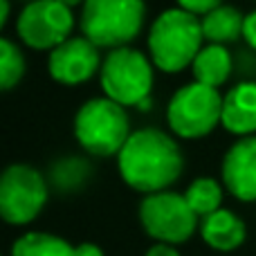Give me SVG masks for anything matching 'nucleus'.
Instances as JSON below:
<instances>
[{
    "label": "nucleus",
    "mask_w": 256,
    "mask_h": 256,
    "mask_svg": "<svg viewBox=\"0 0 256 256\" xmlns=\"http://www.w3.org/2000/svg\"><path fill=\"white\" fill-rule=\"evenodd\" d=\"M12 256H76L66 238L45 232H30L14 240Z\"/></svg>",
    "instance_id": "nucleus-16"
},
{
    "label": "nucleus",
    "mask_w": 256,
    "mask_h": 256,
    "mask_svg": "<svg viewBox=\"0 0 256 256\" xmlns=\"http://www.w3.org/2000/svg\"><path fill=\"white\" fill-rule=\"evenodd\" d=\"M74 254L76 256H104L102 248H99V245H94V243H81V245H76Z\"/></svg>",
    "instance_id": "nucleus-23"
},
{
    "label": "nucleus",
    "mask_w": 256,
    "mask_h": 256,
    "mask_svg": "<svg viewBox=\"0 0 256 256\" xmlns=\"http://www.w3.org/2000/svg\"><path fill=\"white\" fill-rule=\"evenodd\" d=\"M150 104H153V102H150V97H148V99H144V102H142L137 108H140V110H144V112H148L150 110Z\"/></svg>",
    "instance_id": "nucleus-26"
},
{
    "label": "nucleus",
    "mask_w": 256,
    "mask_h": 256,
    "mask_svg": "<svg viewBox=\"0 0 256 256\" xmlns=\"http://www.w3.org/2000/svg\"><path fill=\"white\" fill-rule=\"evenodd\" d=\"M50 182L30 164H9L0 176V216L9 225H27L43 212Z\"/></svg>",
    "instance_id": "nucleus-7"
},
{
    "label": "nucleus",
    "mask_w": 256,
    "mask_h": 256,
    "mask_svg": "<svg viewBox=\"0 0 256 256\" xmlns=\"http://www.w3.org/2000/svg\"><path fill=\"white\" fill-rule=\"evenodd\" d=\"M202 22L198 16L180 7L164 9L148 30V58L158 70L178 74L191 68L200 50L204 48Z\"/></svg>",
    "instance_id": "nucleus-2"
},
{
    "label": "nucleus",
    "mask_w": 256,
    "mask_h": 256,
    "mask_svg": "<svg viewBox=\"0 0 256 256\" xmlns=\"http://www.w3.org/2000/svg\"><path fill=\"white\" fill-rule=\"evenodd\" d=\"M140 222L153 240L164 245H180L194 236L198 216L189 207L184 194L160 191L142 198Z\"/></svg>",
    "instance_id": "nucleus-8"
},
{
    "label": "nucleus",
    "mask_w": 256,
    "mask_h": 256,
    "mask_svg": "<svg viewBox=\"0 0 256 256\" xmlns=\"http://www.w3.org/2000/svg\"><path fill=\"white\" fill-rule=\"evenodd\" d=\"M232 66H234V61H232V54L225 45L207 43L196 56V61L191 63L194 81L218 90V86L227 84V79L232 76Z\"/></svg>",
    "instance_id": "nucleus-14"
},
{
    "label": "nucleus",
    "mask_w": 256,
    "mask_h": 256,
    "mask_svg": "<svg viewBox=\"0 0 256 256\" xmlns=\"http://www.w3.org/2000/svg\"><path fill=\"white\" fill-rule=\"evenodd\" d=\"M146 18L144 0H86L79 25L99 50H120L140 36Z\"/></svg>",
    "instance_id": "nucleus-3"
},
{
    "label": "nucleus",
    "mask_w": 256,
    "mask_h": 256,
    "mask_svg": "<svg viewBox=\"0 0 256 256\" xmlns=\"http://www.w3.org/2000/svg\"><path fill=\"white\" fill-rule=\"evenodd\" d=\"M153 61L135 48L110 50L99 70L104 97L124 108L140 106L153 90Z\"/></svg>",
    "instance_id": "nucleus-5"
},
{
    "label": "nucleus",
    "mask_w": 256,
    "mask_h": 256,
    "mask_svg": "<svg viewBox=\"0 0 256 256\" xmlns=\"http://www.w3.org/2000/svg\"><path fill=\"white\" fill-rule=\"evenodd\" d=\"M92 173V166L88 164V160L79 158V155H68V158H61L58 162L52 164L50 168L48 182L50 186H54L56 191H76L88 176Z\"/></svg>",
    "instance_id": "nucleus-17"
},
{
    "label": "nucleus",
    "mask_w": 256,
    "mask_h": 256,
    "mask_svg": "<svg viewBox=\"0 0 256 256\" xmlns=\"http://www.w3.org/2000/svg\"><path fill=\"white\" fill-rule=\"evenodd\" d=\"M222 4H225V0H178V7L194 14V16H207Z\"/></svg>",
    "instance_id": "nucleus-20"
},
{
    "label": "nucleus",
    "mask_w": 256,
    "mask_h": 256,
    "mask_svg": "<svg viewBox=\"0 0 256 256\" xmlns=\"http://www.w3.org/2000/svg\"><path fill=\"white\" fill-rule=\"evenodd\" d=\"M130 135L126 108L108 97L88 99L74 115V140L92 158L120 155Z\"/></svg>",
    "instance_id": "nucleus-4"
},
{
    "label": "nucleus",
    "mask_w": 256,
    "mask_h": 256,
    "mask_svg": "<svg viewBox=\"0 0 256 256\" xmlns=\"http://www.w3.org/2000/svg\"><path fill=\"white\" fill-rule=\"evenodd\" d=\"M117 171L130 189L140 194H160L184 171V158L168 132L160 128L135 130L117 155Z\"/></svg>",
    "instance_id": "nucleus-1"
},
{
    "label": "nucleus",
    "mask_w": 256,
    "mask_h": 256,
    "mask_svg": "<svg viewBox=\"0 0 256 256\" xmlns=\"http://www.w3.org/2000/svg\"><path fill=\"white\" fill-rule=\"evenodd\" d=\"M9 12H12V4H9V0H0V27L7 25Z\"/></svg>",
    "instance_id": "nucleus-24"
},
{
    "label": "nucleus",
    "mask_w": 256,
    "mask_h": 256,
    "mask_svg": "<svg viewBox=\"0 0 256 256\" xmlns=\"http://www.w3.org/2000/svg\"><path fill=\"white\" fill-rule=\"evenodd\" d=\"M200 22H202V34L207 43L227 45L243 38L245 16L240 9L232 7V4H222V7L214 9L212 14L200 18Z\"/></svg>",
    "instance_id": "nucleus-15"
},
{
    "label": "nucleus",
    "mask_w": 256,
    "mask_h": 256,
    "mask_svg": "<svg viewBox=\"0 0 256 256\" xmlns=\"http://www.w3.org/2000/svg\"><path fill=\"white\" fill-rule=\"evenodd\" d=\"M222 128L236 137L256 132V81L236 84L222 97Z\"/></svg>",
    "instance_id": "nucleus-12"
},
{
    "label": "nucleus",
    "mask_w": 256,
    "mask_h": 256,
    "mask_svg": "<svg viewBox=\"0 0 256 256\" xmlns=\"http://www.w3.org/2000/svg\"><path fill=\"white\" fill-rule=\"evenodd\" d=\"M56 2H61V4H66V7H70V9H74V7H84V2L86 0H56Z\"/></svg>",
    "instance_id": "nucleus-25"
},
{
    "label": "nucleus",
    "mask_w": 256,
    "mask_h": 256,
    "mask_svg": "<svg viewBox=\"0 0 256 256\" xmlns=\"http://www.w3.org/2000/svg\"><path fill=\"white\" fill-rule=\"evenodd\" d=\"M245 222L230 209H218L212 216L202 218L200 222V236L212 250L218 252H232L240 248L245 240Z\"/></svg>",
    "instance_id": "nucleus-13"
},
{
    "label": "nucleus",
    "mask_w": 256,
    "mask_h": 256,
    "mask_svg": "<svg viewBox=\"0 0 256 256\" xmlns=\"http://www.w3.org/2000/svg\"><path fill=\"white\" fill-rule=\"evenodd\" d=\"M25 56L12 38H0V88L12 90L25 76Z\"/></svg>",
    "instance_id": "nucleus-19"
},
{
    "label": "nucleus",
    "mask_w": 256,
    "mask_h": 256,
    "mask_svg": "<svg viewBox=\"0 0 256 256\" xmlns=\"http://www.w3.org/2000/svg\"><path fill=\"white\" fill-rule=\"evenodd\" d=\"M99 48L86 36H70L48 56V72L61 86H81L102 70Z\"/></svg>",
    "instance_id": "nucleus-10"
},
{
    "label": "nucleus",
    "mask_w": 256,
    "mask_h": 256,
    "mask_svg": "<svg viewBox=\"0 0 256 256\" xmlns=\"http://www.w3.org/2000/svg\"><path fill=\"white\" fill-rule=\"evenodd\" d=\"M243 38L245 43L256 52V9L245 14V27H243Z\"/></svg>",
    "instance_id": "nucleus-21"
},
{
    "label": "nucleus",
    "mask_w": 256,
    "mask_h": 256,
    "mask_svg": "<svg viewBox=\"0 0 256 256\" xmlns=\"http://www.w3.org/2000/svg\"><path fill=\"white\" fill-rule=\"evenodd\" d=\"M184 198L189 207L198 218H207L218 212L222 202V186L214 178H196L184 191Z\"/></svg>",
    "instance_id": "nucleus-18"
},
{
    "label": "nucleus",
    "mask_w": 256,
    "mask_h": 256,
    "mask_svg": "<svg viewBox=\"0 0 256 256\" xmlns=\"http://www.w3.org/2000/svg\"><path fill=\"white\" fill-rule=\"evenodd\" d=\"M146 256H180V252L176 250V245H164V243H155L153 248H148Z\"/></svg>",
    "instance_id": "nucleus-22"
},
{
    "label": "nucleus",
    "mask_w": 256,
    "mask_h": 256,
    "mask_svg": "<svg viewBox=\"0 0 256 256\" xmlns=\"http://www.w3.org/2000/svg\"><path fill=\"white\" fill-rule=\"evenodd\" d=\"M225 189L240 202H256V135L240 137L227 148L220 164Z\"/></svg>",
    "instance_id": "nucleus-11"
},
{
    "label": "nucleus",
    "mask_w": 256,
    "mask_h": 256,
    "mask_svg": "<svg viewBox=\"0 0 256 256\" xmlns=\"http://www.w3.org/2000/svg\"><path fill=\"white\" fill-rule=\"evenodd\" d=\"M74 14L56 0H30L16 18V34L27 48L50 50L58 48L72 36Z\"/></svg>",
    "instance_id": "nucleus-9"
},
{
    "label": "nucleus",
    "mask_w": 256,
    "mask_h": 256,
    "mask_svg": "<svg viewBox=\"0 0 256 256\" xmlns=\"http://www.w3.org/2000/svg\"><path fill=\"white\" fill-rule=\"evenodd\" d=\"M222 120V94L216 88L198 81L182 86L173 92L166 106V122L173 135L182 140L207 137Z\"/></svg>",
    "instance_id": "nucleus-6"
}]
</instances>
